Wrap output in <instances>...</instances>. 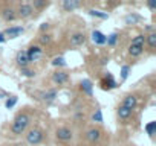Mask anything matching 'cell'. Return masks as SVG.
<instances>
[{
	"label": "cell",
	"mask_w": 156,
	"mask_h": 146,
	"mask_svg": "<svg viewBox=\"0 0 156 146\" xmlns=\"http://www.w3.org/2000/svg\"><path fill=\"white\" fill-rule=\"evenodd\" d=\"M57 96H58V91H57V88H51V90H46V91H43L41 95H40V98L46 102V104H52L55 99H57Z\"/></svg>",
	"instance_id": "9a60e30c"
},
{
	"label": "cell",
	"mask_w": 156,
	"mask_h": 146,
	"mask_svg": "<svg viewBox=\"0 0 156 146\" xmlns=\"http://www.w3.org/2000/svg\"><path fill=\"white\" fill-rule=\"evenodd\" d=\"M144 46H145V34H139V35L133 37L129 44V55L133 58L141 56L144 52Z\"/></svg>",
	"instance_id": "7a4b0ae2"
},
{
	"label": "cell",
	"mask_w": 156,
	"mask_h": 146,
	"mask_svg": "<svg viewBox=\"0 0 156 146\" xmlns=\"http://www.w3.org/2000/svg\"><path fill=\"white\" fill-rule=\"evenodd\" d=\"M55 138H57L58 141H70V140L73 138V132H72V129L67 128V126H60V128H57V131H55Z\"/></svg>",
	"instance_id": "277c9868"
},
{
	"label": "cell",
	"mask_w": 156,
	"mask_h": 146,
	"mask_svg": "<svg viewBox=\"0 0 156 146\" xmlns=\"http://www.w3.org/2000/svg\"><path fill=\"white\" fill-rule=\"evenodd\" d=\"M61 8L66 12H72V11H75L78 8H81V2H78V0H63Z\"/></svg>",
	"instance_id": "4fadbf2b"
},
{
	"label": "cell",
	"mask_w": 156,
	"mask_h": 146,
	"mask_svg": "<svg viewBox=\"0 0 156 146\" xmlns=\"http://www.w3.org/2000/svg\"><path fill=\"white\" fill-rule=\"evenodd\" d=\"M145 32H147V34L154 32V28H153V26H145Z\"/></svg>",
	"instance_id": "e575fe53"
},
{
	"label": "cell",
	"mask_w": 156,
	"mask_h": 146,
	"mask_svg": "<svg viewBox=\"0 0 156 146\" xmlns=\"http://www.w3.org/2000/svg\"><path fill=\"white\" fill-rule=\"evenodd\" d=\"M124 22H126V25H138L142 22V17L136 12H130L124 17Z\"/></svg>",
	"instance_id": "ffe728a7"
},
{
	"label": "cell",
	"mask_w": 156,
	"mask_h": 146,
	"mask_svg": "<svg viewBox=\"0 0 156 146\" xmlns=\"http://www.w3.org/2000/svg\"><path fill=\"white\" fill-rule=\"evenodd\" d=\"M43 137H44V134H43V131L40 128H32L26 134V141L31 146H37V144H40L43 141Z\"/></svg>",
	"instance_id": "3957f363"
},
{
	"label": "cell",
	"mask_w": 156,
	"mask_h": 146,
	"mask_svg": "<svg viewBox=\"0 0 156 146\" xmlns=\"http://www.w3.org/2000/svg\"><path fill=\"white\" fill-rule=\"evenodd\" d=\"M90 38H92V41H94L97 46H104L106 41H107V35H104V34L100 32V31H92Z\"/></svg>",
	"instance_id": "5bb4252c"
},
{
	"label": "cell",
	"mask_w": 156,
	"mask_h": 146,
	"mask_svg": "<svg viewBox=\"0 0 156 146\" xmlns=\"http://www.w3.org/2000/svg\"><path fill=\"white\" fill-rule=\"evenodd\" d=\"M83 119H84V114H83L81 111H76V113H75V120H76V122H80V120H83Z\"/></svg>",
	"instance_id": "836d02e7"
},
{
	"label": "cell",
	"mask_w": 156,
	"mask_h": 146,
	"mask_svg": "<svg viewBox=\"0 0 156 146\" xmlns=\"http://www.w3.org/2000/svg\"><path fill=\"white\" fill-rule=\"evenodd\" d=\"M130 71H132V67L130 65H122L121 67V70H119V76H121V81L124 82V81H127V78H129V75H130Z\"/></svg>",
	"instance_id": "603a6c76"
},
{
	"label": "cell",
	"mask_w": 156,
	"mask_h": 146,
	"mask_svg": "<svg viewBox=\"0 0 156 146\" xmlns=\"http://www.w3.org/2000/svg\"><path fill=\"white\" fill-rule=\"evenodd\" d=\"M121 107H124V108H127V110L133 111V110L138 107V98H136L135 95H127V96L122 99Z\"/></svg>",
	"instance_id": "8fae6325"
},
{
	"label": "cell",
	"mask_w": 156,
	"mask_h": 146,
	"mask_svg": "<svg viewBox=\"0 0 156 146\" xmlns=\"http://www.w3.org/2000/svg\"><path fill=\"white\" fill-rule=\"evenodd\" d=\"M49 28H51L49 23H41V25H40V32H41V34H48Z\"/></svg>",
	"instance_id": "1f68e13d"
},
{
	"label": "cell",
	"mask_w": 156,
	"mask_h": 146,
	"mask_svg": "<svg viewBox=\"0 0 156 146\" xmlns=\"http://www.w3.org/2000/svg\"><path fill=\"white\" fill-rule=\"evenodd\" d=\"M6 98H8L6 93H0V99H6Z\"/></svg>",
	"instance_id": "74e56055"
},
{
	"label": "cell",
	"mask_w": 156,
	"mask_h": 146,
	"mask_svg": "<svg viewBox=\"0 0 156 146\" xmlns=\"http://www.w3.org/2000/svg\"><path fill=\"white\" fill-rule=\"evenodd\" d=\"M51 64H52L54 67H66V65H67V62H66V59H64L63 56H55V58L51 61Z\"/></svg>",
	"instance_id": "484cf974"
},
{
	"label": "cell",
	"mask_w": 156,
	"mask_h": 146,
	"mask_svg": "<svg viewBox=\"0 0 156 146\" xmlns=\"http://www.w3.org/2000/svg\"><path fill=\"white\" fill-rule=\"evenodd\" d=\"M145 44H147L150 52H153L156 49V31L150 32V34H145Z\"/></svg>",
	"instance_id": "ac0fdd59"
},
{
	"label": "cell",
	"mask_w": 156,
	"mask_h": 146,
	"mask_svg": "<svg viewBox=\"0 0 156 146\" xmlns=\"http://www.w3.org/2000/svg\"><path fill=\"white\" fill-rule=\"evenodd\" d=\"M92 120H94L95 123H103V111H101L100 108L94 111V114H92Z\"/></svg>",
	"instance_id": "4dcf8cb0"
},
{
	"label": "cell",
	"mask_w": 156,
	"mask_h": 146,
	"mask_svg": "<svg viewBox=\"0 0 156 146\" xmlns=\"http://www.w3.org/2000/svg\"><path fill=\"white\" fill-rule=\"evenodd\" d=\"M147 8L150 11H156V0H148V2H147Z\"/></svg>",
	"instance_id": "d6a6232c"
},
{
	"label": "cell",
	"mask_w": 156,
	"mask_h": 146,
	"mask_svg": "<svg viewBox=\"0 0 156 146\" xmlns=\"http://www.w3.org/2000/svg\"><path fill=\"white\" fill-rule=\"evenodd\" d=\"M52 82L54 84H57V85H64V84H67L69 82V75L64 71V70H55L54 73H52Z\"/></svg>",
	"instance_id": "8992f818"
},
{
	"label": "cell",
	"mask_w": 156,
	"mask_h": 146,
	"mask_svg": "<svg viewBox=\"0 0 156 146\" xmlns=\"http://www.w3.org/2000/svg\"><path fill=\"white\" fill-rule=\"evenodd\" d=\"M29 123H31V117L26 113H20V114L16 116V119H14V122L11 125V132L14 135H22L28 129Z\"/></svg>",
	"instance_id": "6da1fadb"
},
{
	"label": "cell",
	"mask_w": 156,
	"mask_h": 146,
	"mask_svg": "<svg viewBox=\"0 0 156 146\" xmlns=\"http://www.w3.org/2000/svg\"><path fill=\"white\" fill-rule=\"evenodd\" d=\"M25 32V28L23 26H11V28H8V29H5L2 34L5 35V38H17V37H20L22 34Z\"/></svg>",
	"instance_id": "9c48e42d"
},
{
	"label": "cell",
	"mask_w": 156,
	"mask_h": 146,
	"mask_svg": "<svg viewBox=\"0 0 156 146\" xmlns=\"http://www.w3.org/2000/svg\"><path fill=\"white\" fill-rule=\"evenodd\" d=\"M43 55V49L40 46H31L26 50V56H28V62H35L41 58Z\"/></svg>",
	"instance_id": "52a82bcc"
},
{
	"label": "cell",
	"mask_w": 156,
	"mask_h": 146,
	"mask_svg": "<svg viewBox=\"0 0 156 146\" xmlns=\"http://www.w3.org/2000/svg\"><path fill=\"white\" fill-rule=\"evenodd\" d=\"M32 14H34V9H32L31 3H22L16 11V15L20 18H29Z\"/></svg>",
	"instance_id": "ba28073f"
},
{
	"label": "cell",
	"mask_w": 156,
	"mask_h": 146,
	"mask_svg": "<svg viewBox=\"0 0 156 146\" xmlns=\"http://www.w3.org/2000/svg\"><path fill=\"white\" fill-rule=\"evenodd\" d=\"M107 62H109V58H103V61H101V64H103V65H106Z\"/></svg>",
	"instance_id": "8d00e7d4"
},
{
	"label": "cell",
	"mask_w": 156,
	"mask_h": 146,
	"mask_svg": "<svg viewBox=\"0 0 156 146\" xmlns=\"http://www.w3.org/2000/svg\"><path fill=\"white\" fill-rule=\"evenodd\" d=\"M16 62H17V65L20 67V68H25V67H28V56H26V50H20V52H17V56H16Z\"/></svg>",
	"instance_id": "e0dca14e"
},
{
	"label": "cell",
	"mask_w": 156,
	"mask_h": 146,
	"mask_svg": "<svg viewBox=\"0 0 156 146\" xmlns=\"http://www.w3.org/2000/svg\"><path fill=\"white\" fill-rule=\"evenodd\" d=\"M5 41H6L5 35H3V34H0V43H5Z\"/></svg>",
	"instance_id": "d590c367"
},
{
	"label": "cell",
	"mask_w": 156,
	"mask_h": 146,
	"mask_svg": "<svg viewBox=\"0 0 156 146\" xmlns=\"http://www.w3.org/2000/svg\"><path fill=\"white\" fill-rule=\"evenodd\" d=\"M132 113L133 111H130V110H127V108H124V107H118V110H116V116H118V119L119 120H122V122H127L130 117H132Z\"/></svg>",
	"instance_id": "d6986e66"
},
{
	"label": "cell",
	"mask_w": 156,
	"mask_h": 146,
	"mask_svg": "<svg viewBox=\"0 0 156 146\" xmlns=\"http://www.w3.org/2000/svg\"><path fill=\"white\" fill-rule=\"evenodd\" d=\"M17 101H19V98H17V96H8V98H6V101H5V107H6L8 110H11V108H14V107H16Z\"/></svg>",
	"instance_id": "4316f807"
},
{
	"label": "cell",
	"mask_w": 156,
	"mask_h": 146,
	"mask_svg": "<svg viewBox=\"0 0 156 146\" xmlns=\"http://www.w3.org/2000/svg\"><path fill=\"white\" fill-rule=\"evenodd\" d=\"M2 15H3V18H5L6 22H14V20L17 18L16 11H14L12 8H5V9L2 11Z\"/></svg>",
	"instance_id": "44dd1931"
},
{
	"label": "cell",
	"mask_w": 156,
	"mask_h": 146,
	"mask_svg": "<svg viewBox=\"0 0 156 146\" xmlns=\"http://www.w3.org/2000/svg\"><path fill=\"white\" fill-rule=\"evenodd\" d=\"M144 128H145L147 134H148L150 137H153V135H154V131H156V122H154V120H151V122H148Z\"/></svg>",
	"instance_id": "f1b7e54d"
},
{
	"label": "cell",
	"mask_w": 156,
	"mask_h": 146,
	"mask_svg": "<svg viewBox=\"0 0 156 146\" xmlns=\"http://www.w3.org/2000/svg\"><path fill=\"white\" fill-rule=\"evenodd\" d=\"M80 88H81V91H83L86 96H92V95H94V84H92L90 79H83V81L80 82Z\"/></svg>",
	"instance_id": "2e32d148"
},
{
	"label": "cell",
	"mask_w": 156,
	"mask_h": 146,
	"mask_svg": "<svg viewBox=\"0 0 156 146\" xmlns=\"http://www.w3.org/2000/svg\"><path fill=\"white\" fill-rule=\"evenodd\" d=\"M20 73H22V76H25V78H35V70H32V68H28V67H25V68H20Z\"/></svg>",
	"instance_id": "83f0119b"
},
{
	"label": "cell",
	"mask_w": 156,
	"mask_h": 146,
	"mask_svg": "<svg viewBox=\"0 0 156 146\" xmlns=\"http://www.w3.org/2000/svg\"><path fill=\"white\" fill-rule=\"evenodd\" d=\"M32 9H43L46 6H49V2H46V0H32V3H31Z\"/></svg>",
	"instance_id": "cb8c5ba5"
},
{
	"label": "cell",
	"mask_w": 156,
	"mask_h": 146,
	"mask_svg": "<svg viewBox=\"0 0 156 146\" xmlns=\"http://www.w3.org/2000/svg\"><path fill=\"white\" fill-rule=\"evenodd\" d=\"M118 38H119V35H118L116 32H112L110 35H107V41H106V44H107L109 47H113V46L118 43Z\"/></svg>",
	"instance_id": "d4e9b609"
},
{
	"label": "cell",
	"mask_w": 156,
	"mask_h": 146,
	"mask_svg": "<svg viewBox=\"0 0 156 146\" xmlns=\"http://www.w3.org/2000/svg\"><path fill=\"white\" fill-rule=\"evenodd\" d=\"M84 41H86V35H84L83 32H73V34L69 37V43H70V46H73V47L83 46Z\"/></svg>",
	"instance_id": "30bf717a"
},
{
	"label": "cell",
	"mask_w": 156,
	"mask_h": 146,
	"mask_svg": "<svg viewBox=\"0 0 156 146\" xmlns=\"http://www.w3.org/2000/svg\"><path fill=\"white\" fill-rule=\"evenodd\" d=\"M38 40H40V44L48 46V44H51V41H52V35H51V34H41Z\"/></svg>",
	"instance_id": "f546056e"
},
{
	"label": "cell",
	"mask_w": 156,
	"mask_h": 146,
	"mask_svg": "<svg viewBox=\"0 0 156 146\" xmlns=\"http://www.w3.org/2000/svg\"><path fill=\"white\" fill-rule=\"evenodd\" d=\"M100 87L103 88V90H112V88H116L118 87V82L113 79V76H112V73L110 71H106V75H104V78L101 79V82H100Z\"/></svg>",
	"instance_id": "5b68a950"
},
{
	"label": "cell",
	"mask_w": 156,
	"mask_h": 146,
	"mask_svg": "<svg viewBox=\"0 0 156 146\" xmlns=\"http://www.w3.org/2000/svg\"><path fill=\"white\" fill-rule=\"evenodd\" d=\"M87 14H89V15H92V17L101 18V20L109 18V12H103V11H98V9H87Z\"/></svg>",
	"instance_id": "7402d4cb"
},
{
	"label": "cell",
	"mask_w": 156,
	"mask_h": 146,
	"mask_svg": "<svg viewBox=\"0 0 156 146\" xmlns=\"http://www.w3.org/2000/svg\"><path fill=\"white\" fill-rule=\"evenodd\" d=\"M86 138H87L89 143H94V144L98 143L100 138H101V129H100V128H90V129H87Z\"/></svg>",
	"instance_id": "7c38bea8"
}]
</instances>
